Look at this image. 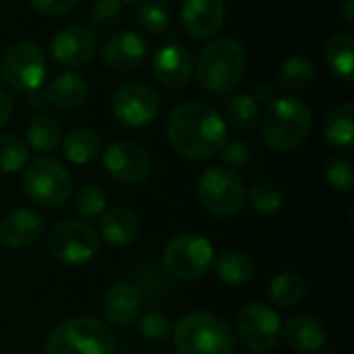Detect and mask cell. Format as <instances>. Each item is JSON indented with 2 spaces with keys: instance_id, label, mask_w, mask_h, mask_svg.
I'll list each match as a JSON object with an SVG mask.
<instances>
[{
  "instance_id": "cell-1",
  "label": "cell",
  "mask_w": 354,
  "mask_h": 354,
  "mask_svg": "<svg viewBox=\"0 0 354 354\" xmlns=\"http://www.w3.org/2000/svg\"><path fill=\"white\" fill-rule=\"evenodd\" d=\"M166 135L174 151L189 160H209L228 143L222 114L199 100L183 102L170 112Z\"/></svg>"
},
{
  "instance_id": "cell-22",
  "label": "cell",
  "mask_w": 354,
  "mask_h": 354,
  "mask_svg": "<svg viewBox=\"0 0 354 354\" xmlns=\"http://www.w3.org/2000/svg\"><path fill=\"white\" fill-rule=\"evenodd\" d=\"M87 93L89 85L81 75L60 73L46 85L44 97L50 106H56L60 110H73L87 100Z\"/></svg>"
},
{
  "instance_id": "cell-32",
  "label": "cell",
  "mask_w": 354,
  "mask_h": 354,
  "mask_svg": "<svg viewBox=\"0 0 354 354\" xmlns=\"http://www.w3.org/2000/svg\"><path fill=\"white\" fill-rule=\"evenodd\" d=\"M29 160V145L17 135H0V174L19 172Z\"/></svg>"
},
{
  "instance_id": "cell-19",
  "label": "cell",
  "mask_w": 354,
  "mask_h": 354,
  "mask_svg": "<svg viewBox=\"0 0 354 354\" xmlns=\"http://www.w3.org/2000/svg\"><path fill=\"white\" fill-rule=\"evenodd\" d=\"M145 41L135 31H118L112 33L102 46V60L106 66L114 71H133L145 58Z\"/></svg>"
},
{
  "instance_id": "cell-33",
  "label": "cell",
  "mask_w": 354,
  "mask_h": 354,
  "mask_svg": "<svg viewBox=\"0 0 354 354\" xmlns=\"http://www.w3.org/2000/svg\"><path fill=\"white\" fill-rule=\"evenodd\" d=\"M73 209L79 218L91 220L106 212V195L97 185H83L73 195Z\"/></svg>"
},
{
  "instance_id": "cell-2",
  "label": "cell",
  "mask_w": 354,
  "mask_h": 354,
  "mask_svg": "<svg viewBox=\"0 0 354 354\" xmlns=\"http://www.w3.org/2000/svg\"><path fill=\"white\" fill-rule=\"evenodd\" d=\"M247 71L243 44L234 37H218L209 41L197 58V79L201 87L214 95L232 93Z\"/></svg>"
},
{
  "instance_id": "cell-34",
  "label": "cell",
  "mask_w": 354,
  "mask_h": 354,
  "mask_svg": "<svg viewBox=\"0 0 354 354\" xmlns=\"http://www.w3.org/2000/svg\"><path fill=\"white\" fill-rule=\"evenodd\" d=\"M166 276L168 274H166V270L160 263L145 261L133 274V278H135L133 284L141 290V295L147 292L149 297H160V295H164V292L170 290V284H168V278Z\"/></svg>"
},
{
  "instance_id": "cell-45",
  "label": "cell",
  "mask_w": 354,
  "mask_h": 354,
  "mask_svg": "<svg viewBox=\"0 0 354 354\" xmlns=\"http://www.w3.org/2000/svg\"><path fill=\"white\" fill-rule=\"evenodd\" d=\"M153 2H158V4H162V6H168V4H176L178 0H153Z\"/></svg>"
},
{
  "instance_id": "cell-31",
  "label": "cell",
  "mask_w": 354,
  "mask_h": 354,
  "mask_svg": "<svg viewBox=\"0 0 354 354\" xmlns=\"http://www.w3.org/2000/svg\"><path fill=\"white\" fill-rule=\"evenodd\" d=\"M284 191L274 183H257L247 193V203L253 212L272 216L284 207Z\"/></svg>"
},
{
  "instance_id": "cell-11",
  "label": "cell",
  "mask_w": 354,
  "mask_h": 354,
  "mask_svg": "<svg viewBox=\"0 0 354 354\" xmlns=\"http://www.w3.org/2000/svg\"><path fill=\"white\" fill-rule=\"evenodd\" d=\"M236 332L241 342L251 353H270L282 340V322L272 307L263 303H251L239 311Z\"/></svg>"
},
{
  "instance_id": "cell-12",
  "label": "cell",
  "mask_w": 354,
  "mask_h": 354,
  "mask_svg": "<svg viewBox=\"0 0 354 354\" xmlns=\"http://www.w3.org/2000/svg\"><path fill=\"white\" fill-rule=\"evenodd\" d=\"M104 168L112 178L124 185H141L151 176L153 162L149 151L135 141H114L104 153Z\"/></svg>"
},
{
  "instance_id": "cell-16",
  "label": "cell",
  "mask_w": 354,
  "mask_h": 354,
  "mask_svg": "<svg viewBox=\"0 0 354 354\" xmlns=\"http://www.w3.org/2000/svg\"><path fill=\"white\" fill-rule=\"evenodd\" d=\"M187 33L195 39H207L216 35L226 19L224 0H185L180 10Z\"/></svg>"
},
{
  "instance_id": "cell-21",
  "label": "cell",
  "mask_w": 354,
  "mask_h": 354,
  "mask_svg": "<svg viewBox=\"0 0 354 354\" xmlns=\"http://www.w3.org/2000/svg\"><path fill=\"white\" fill-rule=\"evenodd\" d=\"M141 232L139 218L127 207H110L100 218V236L114 247H127L135 243Z\"/></svg>"
},
{
  "instance_id": "cell-7",
  "label": "cell",
  "mask_w": 354,
  "mask_h": 354,
  "mask_svg": "<svg viewBox=\"0 0 354 354\" xmlns=\"http://www.w3.org/2000/svg\"><path fill=\"white\" fill-rule=\"evenodd\" d=\"M197 195L201 205L220 218L234 216L247 201V189L243 178L228 166H209L201 172L197 183Z\"/></svg>"
},
{
  "instance_id": "cell-4",
  "label": "cell",
  "mask_w": 354,
  "mask_h": 354,
  "mask_svg": "<svg viewBox=\"0 0 354 354\" xmlns=\"http://www.w3.org/2000/svg\"><path fill=\"white\" fill-rule=\"evenodd\" d=\"M46 354H116V336L97 317H71L46 338Z\"/></svg>"
},
{
  "instance_id": "cell-9",
  "label": "cell",
  "mask_w": 354,
  "mask_h": 354,
  "mask_svg": "<svg viewBox=\"0 0 354 354\" xmlns=\"http://www.w3.org/2000/svg\"><path fill=\"white\" fill-rule=\"evenodd\" d=\"M0 77L17 93L37 91L46 79V54L31 41L12 44L0 60Z\"/></svg>"
},
{
  "instance_id": "cell-30",
  "label": "cell",
  "mask_w": 354,
  "mask_h": 354,
  "mask_svg": "<svg viewBox=\"0 0 354 354\" xmlns=\"http://www.w3.org/2000/svg\"><path fill=\"white\" fill-rule=\"evenodd\" d=\"M62 141V133H60V124L46 114H37L29 127H27V145H31L37 151L50 153L54 151Z\"/></svg>"
},
{
  "instance_id": "cell-5",
  "label": "cell",
  "mask_w": 354,
  "mask_h": 354,
  "mask_svg": "<svg viewBox=\"0 0 354 354\" xmlns=\"http://www.w3.org/2000/svg\"><path fill=\"white\" fill-rule=\"evenodd\" d=\"M311 131V110L297 97H274L261 122V135L274 151L297 149Z\"/></svg>"
},
{
  "instance_id": "cell-27",
  "label": "cell",
  "mask_w": 354,
  "mask_h": 354,
  "mask_svg": "<svg viewBox=\"0 0 354 354\" xmlns=\"http://www.w3.org/2000/svg\"><path fill=\"white\" fill-rule=\"evenodd\" d=\"M326 64L336 77L351 81L354 68V39L351 33H336L328 39Z\"/></svg>"
},
{
  "instance_id": "cell-44",
  "label": "cell",
  "mask_w": 354,
  "mask_h": 354,
  "mask_svg": "<svg viewBox=\"0 0 354 354\" xmlns=\"http://www.w3.org/2000/svg\"><path fill=\"white\" fill-rule=\"evenodd\" d=\"M338 8H340L342 19L346 21V25L354 27V0H342Z\"/></svg>"
},
{
  "instance_id": "cell-46",
  "label": "cell",
  "mask_w": 354,
  "mask_h": 354,
  "mask_svg": "<svg viewBox=\"0 0 354 354\" xmlns=\"http://www.w3.org/2000/svg\"><path fill=\"white\" fill-rule=\"evenodd\" d=\"M122 4H135V2H141V0H120Z\"/></svg>"
},
{
  "instance_id": "cell-47",
  "label": "cell",
  "mask_w": 354,
  "mask_h": 354,
  "mask_svg": "<svg viewBox=\"0 0 354 354\" xmlns=\"http://www.w3.org/2000/svg\"><path fill=\"white\" fill-rule=\"evenodd\" d=\"M322 354H328V353H322Z\"/></svg>"
},
{
  "instance_id": "cell-18",
  "label": "cell",
  "mask_w": 354,
  "mask_h": 354,
  "mask_svg": "<svg viewBox=\"0 0 354 354\" xmlns=\"http://www.w3.org/2000/svg\"><path fill=\"white\" fill-rule=\"evenodd\" d=\"M141 307H143V295L133 282L114 284L112 288H108L104 303H102L106 322L112 326H120V328H127L133 322H137Z\"/></svg>"
},
{
  "instance_id": "cell-40",
  "label": "cell",
  "mask_w": 354,
  "mask_h": 354,
  "mask_svg": "<svg viewBox=\"0 0 354 354\" xmlns=\"http://www.w3.org/2000/svg\"><path fill=\"white\" fill-rule=\"evenodd\" d=\"M79 0H29V4L46 17H62L77 6Z\"/></svg>"
},
{
  "instance_id": "cell-3",
  "label": "cell",
  "mask_w": 354,
  "mask_h": 354,
  "mask_svg": "<svg viewBox=\"0 0 354 354\" xmlns=\"http://www.w3.org/2000/svg\"><path fill=\"white\" fill-rule=\"evenodd\" d=\"M172 340L178 354H234L230 326L207 311L183 315L172 330Z\"/></svg>"
},
{
  "instance_id": "cell-20",
  "label": "cell",
  "mask_w": 354,
  "mask_h": 354,
  "mask_svg": "<svg viewBox=\"0 0 354 354\" xmlns=\"http://www.w3.org/2000/svg\"><path fill=\"white\" fill-rule=\"evenodd\" d=\"M282 336L299 353H317L328 342L326 326L313 315H295L282 328Z\"/></svg>"
},
{
  "instance_id": "cell-8",
  "label": "cell",
  "mask_w": 354,
  "mask_h": 354,
  "mask_svg": "<svg viewBox=\"0 0 354 354\" xmlns=\"http://www.w3.org/2000/svg\"><path fill=\"white\" fill-rule=\"evenodd\" d=\"M214 266V247L205 236L178 234L162 253V268L170 278L176 280H199Z\"/></svg>"
},
{
  "instance_id": "cell-13",
  "label": "cell",
  "mask_w": 354,
  "mask_h": 354,
  "mask_svg": "<svg viewBox=\"0 0 354 354\" xmlns=\"http://www.w3.org/2000/svg\"><path fill=\"white\" fill-rule=\"evenodd\" d=\"M112 112L118 122L124 127H147L156 120L160 112L158 93L145 83H127L122 85L112 100Z\"/></svg>"
},
{
  "instance_id": "cell-39",
  "label": "cell",
  "mask_w": 354,
  "mask_h": 354,
  "mask_svg": "<svg viewBox=\"0 0 354 354\" xmlns=\"http://www.w3.org/2000/svg\"><path fill=\"white\" fill-rule=\"evenodd\" d=\"M222 160L230 166H236V168H245L253 162V151H251V145L245 143V141H230L222 147Z\"/></svg>"
},
{
  "instance_id": "cell-26",
  "label": "cell",
  "mask_w": 354,
  "mask_h": 354,
  "mask_svg": "<svg viewBox=\"0 0 354 354\" xmlns=\"http://www.w3.org/2000/svg\"><path fill=\"white\" fill-rule=\"evenodd\" d=\"M62 151L68 162L83 166L93 162L100 151H102V141L100 137L89 131V129H75L62 139Z\"/></svg>"
},
{
  "instance_id": "cell-42",
  "label": "cell",
  "mask_w": 354,
  "mask_h": 354,
  "mask_svg": "<svg viewBox=\"0 0 354 354\" xmlns=\"http://www.w3.org/2000/svg\"><path fill=\"white\" fill-rule=\"evenodd\" d=\"M10 114H12V102L6 95V91L0 89V127H4L8 122Z\"/></svg>"
},
{
  "instance_id": "cell-25",
  "label": "cell",
  "mask_w": 354,
  "mask_h": 354,
  "mask_svg": "<svg viewBox=\"0 0 354 354\" xmlns=\"http://www.w3.org/2000/svg\"><path fill=\"white\" fill-rule=\"evenodd\" d=\"M307 295V282L297 272H280L270 280L268 297L276 307H297Z\"/></svg>"
},
{
  "instance_id": "cell-37",
  "label": "cell",
  "mask_w": 354,
  "mask_h": 354,
  "mask_svg": "<svg viewBox=\"0 0 354 354\" xmlns=\"http://www.w3.org/2000/svg\"><path fill=\"white\" fill-rule=\"evenodd\" d=\"M328 185L340 193H351L354 189V166L348 158H334L326 168Z\"/></svg>"
},
{
  "instance_id": "cell-35",
  "label": "cell",
  "mask_w": 354,
  "mask_h": 354,
  "mask_svg": "<svg viewBox=\"0 0 354 354\" xmlns=\"http://www.w3.org/2000/svg\"><path fill=\"white\" fill-rule=\"evenodd\" d=\"M135 23L147 33H166L170 31V15L166 6L158 2H143L135 12Z\"/></svg>"
},
{
  "instance_id": "cell-38",
  "label": "cell",
  "mask_w": 354,
  "mask_h": 354,
  "mask_svg": "<svg viewBox=\"0 0 354 354\" xmlns=\"http://www.w3.org/2000/svg\"><path fill=\"white\" fill-rule=\"evenodd\" d=\"M122 10H124V4L120 0H97L93 10H91V21L97 27L106 29V27H112L120 21Z\"/></svg>"
},
{
  "instance_id": "cell-6",
  "label": "cell",
  "mask_w": 354,
  "mask_h": 354,
  "mask_svg": "<svg viewBox=\"0 0 354 354\" xmlns=\"http://www.w3.org/2000/svg\"><path fill=\"white\" fill-rule=\"evenodd\" d=\"M21 187L31 203L46 209H58L73 197L71 172L52 158H35L25 168Z\"/></svg>"
},
{
  "instance_id": "cell-29",
  "label": "cell",
  "mask_w": 354,
  "mask_h": 354,
  "mask_svg": "<svg viewBox=\"0 0 354 354\" xmlns=\"http://www.w3.org/2000/svg\"><path fill=\"white\" fill-rule=\"evenodd\" d=\"M224 114L232 122V127H236L239 131H245V133L253 131L261 118L259 104L249 93H232L224 102Z\"/></svg>"
},
{
  "instance_id": "cell-36",
  "label": "cell",
  "mask_w": 354,
  "mask_h": 354,
  "mask_svg": "<svg viewBox=\"0 0 354 354\" xmlns=\"http://www.w3.org/2000/svg\"><path fill=\"white\" fill-rule=\"evenodd\" d=\"M137 332L143 340L147 342H156V344H162L170 338L172 334V324H170V317L162 311H149L145 313L139 324H137Z\"/></svg>"
},
{
  "instance_id": "cell-14",
  "label": "cell",
  "mask_w": 354,
  "mask_h": 354,
  "mask_svg": "<svg viewBox=\"0 0 354 354\" xmlns=\"http://www.w3.org/2000/svg\"><path fill=\"white\" fill-rule=\"evenodd\" d=\"M97 50L95 33L81 23L60 29L52 39V56L60 66H83Z\"/></svg>"
},
{
  "instance_id": "cell-43",
  "label": "cell",
  "mask_w": 354,
  "mask_h": 354,
  "mask_svg": "<svg viewBox=\"0 0 354 354\" xmlns=\"http://www.w3.org/2000/svg\"><path fill=\"white\" fill-rule=\"evenodd\" d=\"M27 106L31 108V110H41V112H46L48 108H50V104L46 102V97L44 95H39L37 91H31V93H27Z\"/></svg>"
},
{
  "instance_id": "cell-10",
  "label": "cell",
  "mask_w": 354,
  "mask_h": 354,
  "mask_svg": "<svg viewBox=\"0 0 354 354\" xmlns=\"http://www.w3.org/2000/svg\"><path fill=\"white\" fill-rule=\"evenodd\" d=\"M52 257L64 266H83L91 261L100 249L97 232L83 220H64L52 228L48 236Z\"/></svg>"
},
{
  "instance_id": "cell-24",
  "label": "cell",
  "mask_w": 354,
  "mask_h": 354,
  "mask_svg": "<svg viewBox=\"0 0 354 354\" xmlns=\"http://www.w3.org/2000/svg\"><path fill=\"white\" fill-rule=\"evenodd\" d=\"M326 141L342 151H351L354 145V106L340 104L326 116L324 124Z\"/></svg>"
},
{
  "instance_id": "cell-41",
  "label": "cell",
  "mask_w": 354,
  "mask_h": 354,
  "mask_svg": "<svg viewBox=\"0 0 354 354\" xmlns=\"http://www.w3.org/2000/svg\"><path fill=\"white\" fill-rule=\"evenodd\" d=\"M255 102L257 104H272L274 102V87L272 85H268V83H261V85H257V89H255Z\"/></svg>"
},
{
  "instance_id": "cell-28",
  "label": "cell",
  "mask_w": 354,
  "mask_h": 354,
  "mask_svg": "<svg viewBox=\"0 0 354 354\" xmlns=\"http://www.w3.org/2000/svg\"><path fill=\"white\" fill-rule=\"evenodd\" d=\"M315 75H317V71H315L313 60L297 54V56L286 58V62L282 64L278 81L286 93H299V91H305L313 85Z\"/></svg>"
},
{
  "instance_id": "cell-23",
  "label": "cell",
  "mask_w": 354,
  "mask_h": 354,
  "mask_svg": "<svg viewBox=\"0 0 354 354\" xmlns=\"http://www.w3.org/2000/svg\"><path fill=\"white\" fill-rule=\"evenodd\" d=\"M214 272L220 282L228 286H241L255 276V263L249 253L228 249L222 255H218V259H214Z\"/></svg>"
},
{
  "instance_id": "cell-17",
  "label": "cell",
  "mask_w": 354,
  "mask_h": 354,
  "mask_svg": "<svg viewBox=\"0 0 354 354\" xmlns=\"http://www.w3.org/2000/svg\"><path fill=\"white\" fill-rule=\"evenodd\" d=\"M44 232V220L29 207L8 212L0 222V243L8 249H27Z\"/></svg>"
},
{
  "instance_id": "cell-15",
  "label": "cell",
  "mask_w": 354,
  "mask_h": 354,
  "mask_svg": "<svg viewBox=\"0 0 354 354\" xmlns=\"http://www.w3.org/2000/svg\"><path fill=\"white\" fill-rule=\"evenodd\" d=\"M193 71H195L193 56L189 48H185L178 41H170L162 46L153 56V73L158 81L166 87L180 89L189 85Z\"/></svg>"
}]
</instances>
